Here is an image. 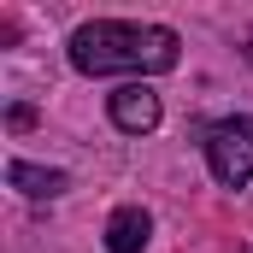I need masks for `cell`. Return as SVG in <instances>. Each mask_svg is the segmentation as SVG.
I'll return each mask as SVG.
<instances>
[{"instance_id": "277c9868", "label": "cell", "mask_w": 253, "mask_h": 253, "mask_svg": "<svg viewBox=\"0 0 253 253\" xmlns=\"http://www.w3.org/2000/svg\"><path fill=\"white\" fill-rule=\"evenodd\" d=\"M147 236H153V218L141 206H118L112 224H106V253H141Z\"/></svg>"}, {"instance_id": "7a4b0ae2", "label": "cell", "mask_w": 253, "mask_h": 253, "mask_svg": "<svg viewBox=\"0 0 253 253\" xmlns=\"http://www.w3.org/2000/svg\"><path fill=\"white\" fill-rule=\"evenodd\" d=\"M206 165H212V177L224 189L253 183V118L236 112V118H218L206 129Z\"/></svg>"}, {"instance_id": "8992f818", "label": "cell", "mask_w": 253, "mask_h": 253, "mask_svg": "<svg viewBox=\"0 0 253 253\" xmlns=\"http://www.w3.org/2000/svg\"><path fill=\"white\" fill-rule=\"evenodd\" d=\"M6 118H12V129H30V124H36V112H30V106H12Z\"/></svg>"}, {"instance_id": "3957f363", "label": "cell", "mask_w": 253, "mask_h": 253, "mask_svg": "<svg viewBox=\"0 0 253 253\" xmlns=\"http://www.w3.org/2000/svg\"><path fill=\"white\" fill-rule=\"evenodd\" d=\"M112 124L124 129V135H147V129H159V94H153L147 83H124V88L112 94Z\"/></svg>"}, {"instance_id": "6da1fadb", "label": "cell", "mask_w": 253, "mask_h": 253, "mask_svg": "<svg viewBox=\"0 0 253 253\" xmlns=\"http://www.w3.org/2000/svg\"><path fill=\"white\" fill-rule=\"evenodd\" d=\"M177 30L165 24H124V18H94L71 36V65L83 77H112V71H129V77H159L177 65Z\"/></svg>"}, {"instance_id": "5b68a950", "label": "cell", "mask_w": 253, "mask_h": 253, "mask_svg": "<svg viewBox=\"0 0 253 253\" xmlns=\"http://www.w3.org/2000/svg\"><path fill=\"white\" fill-rule=\"evenodd\" d=\"M6 183H12L18 194H30V200H53V194H65V171L30 165V159H12V165H6Z\"/></svg>"}]
</instances>
